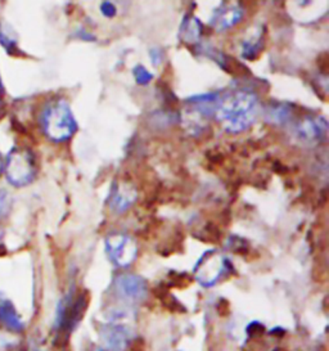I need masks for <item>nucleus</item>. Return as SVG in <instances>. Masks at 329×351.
I'll return each mask as SVG.
<instances>
[{"mask_svg":"<svg viewBox=\"0 0 329 351\" xmlns=\"http://www.w3.org/2000/svg\"><path fill=\"white\" fill-rule=\"evenodd\" d=\"M293 114V108L289 104H279V106H274L269 110L267 112V117L270 121L276 123V124H283L288 121Z\"/></svg>","mask_w":329,"mask_h":351,"instance_id":"nucleus-13","label":"nucleus"},{"mask_svg":"<svg viewBox=\"0 0 329 351\" xmlns=\"http://www.w3.org/2000/svg\"><path fill=\"white\" fill-rule=\"evenodd\" d=\"M3 165H4V161H3V157L0 155V174H1V171H3Z\"/></svg>","mask_w":329,"mask_h":351,"instance_id":"nucleus-20","label":"nucleus"},{"mask_svg":"<svg viewBox=\"0 0 329 351\" xmlns=\"http://www.w3.org/2000/svg\"><path fill=\"white\" fill-rule=\"evenodd\" d=\"M258 98L255 93L243 89L219 99L216 117L228 133H242L255 123L258 114Z\"/></svg>","mask_w":329,"mask_h":351,"instance_id":"nucleus-1","label":"nucleus"},{"mask_svg":"<svg viewBox=\"0 0 329 351\" xmlns=\"http://www.w3.org/2000/svg\"><path fill=\"white\" fill-rule=\"evenodd\" d=\"M243 14L245 11L239 4L223 3L214 12L210 25L217 32H224L233 27L238 22L242 21Z\"/></svg>","mask_w":329,"mask_h":351,"instance_id":"nucleus-8","label":"nucleus"},{"mask_svg":"<svg viewBox=\"0 0 329 351\" xmlns=\"http://www.w3.org/2000/svg\"><path fill=\"white\" fill-rule=\"evenodd\" d=\"M106 250L110 258L119 267H129L138 255V246L126 233L114 232L106 238Z\"/></svg>","mask_w":329,"mask_h":351,"instance_id":"nucleus-4","label":"nucleus"},{"mask_svg":"<svg viewBox=\"0 0 329 351\" xmlns=\"http://www.w3.org/2000/svg\"><path fill=\"white\" fill-rule=\"evenodd\" d=\"M3 169L8 183L16 188L31 184L38 173L35 156L25 147H14L7 156Z\"/></svg>","mask_w":329,"mask_h":351,"instance_id":"nucleus-3","label":"nucleus"},{"mask_svg":"<svg viewBox=\"0 0 329 351\" xmlns=\"http://www.w3.org/2000/svg\"><path fill=\"white\" fill-rule=\"evenodd\" d=\"M0 44L10 56H16L17 53H20L16 32L5 22H0Z\"/></svg>","mask_w":329,"mask_h":351,"instance_id":"nucleus-12","label":"nucleus"},{"mask_svg":"<svg viewBox=\"0 0 329 351\" xmlns=\"http://www.w3.org/2000/svg\"><path fill=\"white\" fill-rule=\"evenodd\" d=\"M265 27H261L260 32L242 44V57L248 61H255L265 49Z\"/></svg>","mask_w":329,"mask_h":351,"instance_id":"nucleus-11","label":"nucleus"},{"mask_svg":"<svg viewBox=\"0 0 329 351\" xmlns=\"http://www.w3.org/2000/svg\"><path fill=\"white\" fill-rule=\"evenodd\" d=\"M228 260L215 250L204 254L195 267V273L198 280L205 286L215 285L219 278L224 274Z\"/></svg>","mask_w":329,"mask_h":351,"instance_id":"nucleus-5","label":"nucleus"},{"mask_svg":"<svg viewBox=\"0 0 329 351\" xmlns=\"http://www.w3.org/2000/svg\"><path fill=\"white\" fill-rule=\"evenodd\" d=\"M116 289L126 299H142L145 293V282L135 276H121L116 279Z\"/></svg>","mask_w":329,"mask_h":351,"instance_id":"nucleus-9","label":"nucleus"},{"mask_svg":"<svg viewBox=\"0 0 329 351\" xmlns=\"http://www.w3.org/2000/svg\"><path fill=\"white\" fill-rule=\"evenodd\" d=\"M162 60H164L162 51L160 48H152L151 49V61H152V63L156 64V66H158Z\"/></svg>","mask_w":329,"mask_h":351,"instance_id":"nucleus-17","label":"nucleus"},{"mask_svg":"<svg viewBox=\"0 0 329 351\" xmlns=\"http://www.w3.org/2000/svg\"><path fill=\"white\" fill-rule=\"evenodd\" d=\"M101 12H102L103 16L111 19L113 16H116L117 10H116V7L113 5L111 1H103L102 4H101Z\"/></svg>","mask_w":329,"mask_h":351,"instance_id":"nucleus-16","label":"nucleus"},{"mask_svg":"<svg viewBox=\"0 0 329 351\" xmlns=\"http://www.w3.org/2000/svg\"><path fill=\"white\" fill-rule=\"evenodd\" d=\"M10 199L5 191L0 189V217H5L10 211Z\"/></svg>","mask_w":329,"mask_h":351,"instance_id":"nucleus-15","label":"nucleus"},{"mask_svg":"<svg viewBox=\"0 0 329 351\" xmlns=\"http://www.w3.org/2000/svg\"><path fill=\"white\" fill-rule=\"evenodd\" d=\"M80 34L82 35H79L80 38H82V40H86V42H93V40H95V38H94V35L93 34H90V32H86L84 29L82 30H80Z\"/></svg>","mask_w":329,"mask_h":351,"instance_id":"nucleus-18","label":"nucleus"},{"mask_svg":"<svg viewBox=\"0 0 329 351\" xmlns=\"http://www.w3.org/2000/svg\"><path fill=\"white\" fill-rule=\"evenodd\" d=\"M1 236H3V230L0 229V238H1Z\"/></svg>","mask_w":329,"mask_h":351,"instance_id":"nucleus-21","label":"nucleus"},{"mask_svg":"<svg viewBox=\"0 0 329 351\" xmlns=\"http://www.w3.org/2000/svg\"><path fill=\"white\" fill-rule=\"evenodd\" d=\"M328 124L323 117H305L295 128L296 136L306 145H317L326 139Z\"/></svg>","mask_w":329,"mask_h":351,"instance_id":"nucleus-7","label":"nucleus"},{"mask_svg":"<svg viewBox=\"0 0 329 351\" xmlns=\"http://www.w3.org/2000/svg\"><path fill=\"white\" fill-rule=\"evenodd\" d=\"M202 32H204V26H202L201 21L195 16L188 14V16H185L183 23L180 26L179 38L185 44L197 45L198 42L201 40Z\"/></svg>","mask_w":329,"mask_h":351,"instance_id":"nucleus-10","label":"nucleus"},{"mask_svg":"<svg viewBox=\"0 0 329 351\" xmlns=\"http://www.w3.org/2000/svg\"><path fill=\"white\" fill-rule=\"evenodd\" d=\"M133 73L135 82L139 85H147L154 80V75L142 64H136L133 69Z\"/></svg>","mask_w":329,"mask_h":351,"instance_id":"nucleus-14","label":"nucleus"},{"mask_svg":"<svg viewBox=\"0 0 329 351\" xmlns=\"http://www.w3.org/2000/svg\"><path fill=\"white\" fill-rule=\"evenodd\" d=\"M3 94H4V88H3V83H1V79H0V99H1Z\"/></svg>","mask_w":329,"mask_h":351,"instance_id":"nucleus-19","label":"nucleus"},{"mask_svg":"<svg viewBox=\"0 0 329 351\" xmlns=\"http://www.w3.org/2000/svg\"><path fill=\"white\" fill-rule=\"evenodd\" d=\"M136 189L127 180H116L111 188V193L108 197V205L113 213L123 214L133 206L136 201Z\"/></svg>","mask_w":329,"mask_h":351,"instance_id":"nucleus-6","label":"nucleus"},{"mask_svg":"<svg viewBox=\"0 0 329 351\" xmlns=\"http://www.w3.org/2000/svg\"><path fill=\"white\" fill-rule=\"evenodd\" d=\"M40 124L45 136L56 143L69 141L77 130L71 107L62 98L51 101L44 107Z\"/></svg>","mask_w":329,"mask_h":351,"instance_id":"nucleus-2","label":"nucleus"}]
</instances>
